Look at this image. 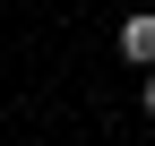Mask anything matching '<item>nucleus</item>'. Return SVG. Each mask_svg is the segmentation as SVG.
<instances>
[{"label":"nucleus","instance_id":"1","mask_svg":"<svg viewBox=\"0 0 155 146\" xmlns=\"http://www.w3.org/2000/svg\"><path fill=\"white\" fill-rule=\"evenodd\" d=\"M112 43H121V60H129V69H155V9H129Z\"/></svg>","mask_w":155,"mask_h":146},{"label":"nucleus","instance_id":"2","mask_svg":"<svg viewBox=\"0 0 155 146\" xmlns=\"http://www.w3.org/2000/svg\"><path fill=\"white\" fill-rule=\"evenodd\" d=\"M147 112H155V69H147Z\"/></svg>","mask_w":155,"mask_h":146}]
</instances>
